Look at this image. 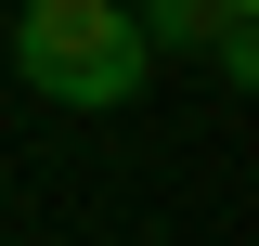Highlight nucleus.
<instances>
[{
	"label": "nucleus",
	"mask_w": 259,
	"mask_h": 246,
	"mask_svg": "<svg viewBox=\"0 0 259 246\" xmlns=\"http://www.w3.org/2000/svg\"><path fill=\"white\" fill-rule=\"evenodd\" d=\"M13 78H26L39 104L104 117V104H130L156 78V52L130 26V0H26V13H13Z\"/></svg>",
	"instance_id": "1"
},
{
	"label": "nucleus",
	"mask_w": 259,
	"mask_h": 246,
	"mask_svg": "<svg viewBox=\"0 0 259 246\" xmlns=\"http://www.w3.org/2000/svg\"><path fill=\"white\" fill-rule=\"evenodd\" d=\"M130 26H143V52H194V65H221L233 91L259 78V0H130Z\"/></svg>",
	"instance_id": "2"
}]
</instances>
